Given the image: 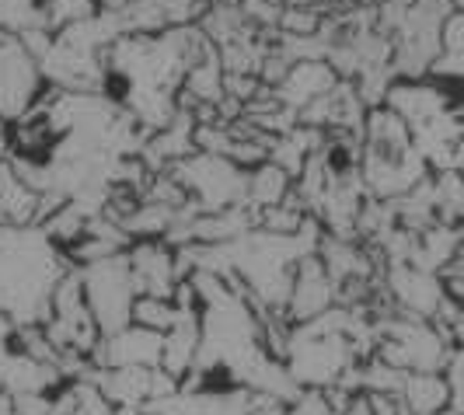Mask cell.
I'll list each match as a JSON object with an SVG mask.
<instances>
[{"label":"cell","instance_id":"cell-24","mask_svg":"<svg viewBox=\"0 0 464 415\" xmlns=\"http://www.w3.org/2000/svg\"><path fill=\"white\" fill-rule=\"evenodd\" d=\"M283 409H286V405H279V401H269V398H262V394H258V405L248 415H283Z\"/></svg>","mask_w":464,"mask_h":415},{"label":"cell","instance_id":"cell-22","mask_svg":"<svg viewBox=\"0 0 464 415\" xmlns=\"http://www.w3.org/2000/svg\"><path fill=\"white\" fill-rule=\"evenodd\" d=\"M14 415H53V394H18Z\"/></svg>","mask_w":464,"mask_h":415},{"label":"cell","instance_id":"cell-9","mask_svg":"<svg viewBox=\"0 0 464 415\" xmlns=\"http://www.w3.org/2000/svg\"><path fill=\"white\" fill-rule=\"evenodd\" d=\"M339 81L343 77L328 67V60H301V63H294L286 81L276 88V98L290 112H301L311 101H318L322 94L332 92Z\"/></svg>","mask_w":464,"mask_h":415},{"label":"cell","instance_id":"cell-30","mask_svg":"<svg viewBox=\"0 0 464 415\" xmlns=\"http://www.w3.org/2000/svg\"><path fill=\"white\" fill-rule=\"evenodd\" d=\"M207 4H224V0H207Z\"/></svg>","mask_w":464,"mask_h":415},{"label":"cell","instance_id":"cell-27","mask_svg":"<svg viewBox=\"0 0 464 415\" xmlns=\"http://www.w3.org/2000/svg\"><path fill=\"white\" fill-rule=\"evenodd\" d=\"M454 112L461 116V122H464V92H461V98H458V105H454Z\"/></svg>","mask_w":464,"mask_h":415},{"label":"cell","instance_id":"cell-29","mask_svg":"<svg viewBox=\"0 0 464 415\" xmlns=\"http://www.w3.org/2000/svg\"><path fill=\"white\" fill-rule=\"evenodd\" d=\"M269 4H276V7H286V4H294V0H269Z\"/></svg>","mask_w":464,"mask_h":415},{"label":"cell","instance_id":"cell-17","mask_svg":"<svg viewBox=\"0 0 464 415\" xmlns=\"http://www.w3.org/2000/svg\"><path fill=\"white\" fill-rule=\"evenodd\" d=\"M39 7H43V24L53 35L98 14V0H39Z\"/></svg>","mask_w":464,"mask_h":415},{"label":"cell","instance_id":"cell-23","mask_svg":"<svg viewBox=\"0 0 464 415\" xmlns=\"http://www.w3.org/2000/svg\"><path fill=\"white\" fill-rule=\"evenodd\" d=\"M339 415H373V401L367 391H353L346 398V405L339 409Z\"/></svg>","mask_w":464,"mask_h":415},{"label":"cell","instance_id":"cell-11","mask_svg":"<svg viewBox=\"0 0 464 415\" xmlns=\"http://www.w3.org/2000/svg\"><path fill=\"white\" fill-rule=\"evenodd\" d=\"M412 147H416V140H412V126L405 119L395 116L388 105L367 109V119H363V150L381 154V158H401Z\"/></svg>","mask_w":464,"mask_h":415},{"label":"cell","instance_id":"cell-12","mask_svg":"<svg viewBox=\"0 0 464 415\" xmlns=\"http://www.w3.org/2000/svg\"><path fill=\"white\" fill-rule=\"evenodd\" d=\"M401 401L412 415L450 412V391H447L443 373H405Z\"/></svg>","mask_w":464,"mask_h":415},{"label":"cell","instance_id":"cell-5","mask_svg":"<svg viewBox=\"0 0 464 415\" xmlns=\"http://www.w3.org/2000/svg\"><path fill=\"white\" fill-rule=\"evenodd\" d=\"M381 283H384V290L395 300L398 314L422 318V322H433L440 300L447 297V286H443V279L437 273H426V269L409 265V262L388 265Z\"/></svg>","mask_w":464,"mask_h":415},{"label":"cell","instance_id":"cell-21","mask_svg":"<svg viewBox=\"0 0 464 415\" xmlns=\"http://www.w3.org/2000/svg\"><path fill=\"white\" fill-rule=\"evenodd\" d=\"M440 49L447 56H464V11H450L440 22Z\"/></svg>","mask_w":464,"mask_h":415},{"label":"cell","instance_id":"cell-18","mask_svg":"<svg viewBox=\"0 0 464 415\" xmlns=\"http://www.w3.org/2000/svg\"><path fill=\"white\" fill-rule=\"evenodd\" d=\"M325 18L328 14L307 7V4H286V7L279 11L276 28H279V35H286V39H318Z\"/></svg>","mask_w":464,"mask_h":415},{"label":"cell","instance_id":"cell-13","mask_svg":"<svg viewBox=\"0 0 464 415\" xmlns=\"http://www.w3.org/2000/svg\"><path fill=\"white\" fill-rule=\"evenodd\" d=\"M290 192H294V179H290L283 168H276L273 161L258 164V168L248 171L245 203L256 209V213H262V209H269V207H279Z\"/></svg>","mask_w":464,"mask_h":415},{"label":"cell","instance_id":"cell-31","mask_svg":"<svg viewBox=\"0 0 464 415\" xmlns=\"http://www.w3.org/2000/svg\"><path fill=\"white\" fill-rule=\"evenodd\" d=\"M140 415H161V412H140Z\"/></svg>","mask_w":464,"mask_h":415},{"label":"cell","instance_id":"cell-2","mask_svg":"<svg viewBox=\"0 0 464 415\" xmlns=\"http://www.w3.org/2000/svg\"><path fill=\"white\" fill-rule=\"evenodd\" d=\"M49 81L43 63L22 46L18 35H7L0 43V119L11 126L18 119L39 112Z\"/></svg>","mask_w":464,"mask_h":415},{"label":"cell","instance_id":"cell-16","mask_svg":"<svg viewBox=\"0 0 464 415\" xmlns=\"http://www.w3.org/2000/svg\"><path fill=\"white\" fill-rule=\"evenodd\" d=\"M182 318L179 304L171 297H137L133 300V314H130V324H140L147 332H158V335H168Z\"/></svg>","mask_w":464,"mask_h":415},{"label":"cell","instance_id":"cell-1","mask_svg":"<svg viewBox=\"0 0 464 415\" xmlns=\"http://www.w3.org/2000/svg\"><path fill=\"white\" fill-rule=\"evenodd\" d=\"M171 175L186 185V192L199 207V213L241 207L245 192H248V171L227 161V158H217V154H199L196 150L192 158L175 164Z\"/></svg>","mask_w":464,"mask_h":415},{"label":"cell","instance_id":"cell-19","mask_svg":"<svg viewBox=\"0 0 464 415\" xmlns=\"http://www.w3.org/2000/svg\"><path fill=\"white\" fill-rule=\"evenodd\" d=\"M43 24V7L39 0H0V32L22 35L28 28ZM46 28V24H43Z\"/></svg>","mask_w":464,"mask_h":415},{"label":"cell","instance_id":"cell-4","mask_svg":"<svg viewBox=\"0 0 464 415\" xmlns=\"http://www.w3.org/2000/svg\"><path fill=\"white\" fill-rule=\"evenodd\" d=\"M126 262H130V273H133L137 297L175 300V290L182 283V276H179V248H171L164 237L133 241L130 252H126Z\"/></svg>","mask_w":464,"mask_h":415},{"label":"cell","instance_id":"cell-7","mask_svg":"<svg viewBox=\"0 0 464 415\" xmlns=\"http://www.w3.org/2000/svg\"><path fill=\"white\" fill-rule=\"evenodd\" d=\"M161 343L164 335L147 332L140 324H126L112 335H105L92 352L94 370H119V367H161Z\"/></svg>","mask_w":464,"mask_h":415},{"label":"cell","instance_id":"cell-28","mask_svg":"<svg viewBox=\"0 0 464 415\" xmlns=\"http://www.w3.org/2000/svg\"><path fill=\"white\" fill-rule=\"evenodd\" d=\"M109 415H140V412H130V409H112Z\"/></svg>","mask_w":464,"mask_h":415},{"label":"cell","instance_id":"cell-26","mask_svg":"<svg viewBox=\"0 0 464 415\" xmlns=\"http://www.w3.org/2000/svg\"><path fill=\"white\" fill-rule=\"evenodd\" d=\"M0 415H14V394L0 391Z\"/></svg>","mask_w":464,"mask_h":415},{"label":"cell","instance_id":"cell-15","mask_svg":"<svg viewBox=\"0 0 464 415\" xmlns=\"http://www.w3.org/2000/svg\"><path fill=\"white\" fill-rule=\"evenodd\" d=\"M88 224H92V217L84 213V209L77 207L73 199H67L60 209H53L46 220L39 224V231L49 237V245L53 248H60V252H67V248H73L81 237H84V231H88Z\"/></svg>","mask_w":464,"mask_h":415},{"label":"cell","instance_id":"cell-25","mask_svg":"<svg viewBox=\"0 0 464 415\" xmlns=\"http://www.w3.org/2000/svg\"><path fill=\"white\" fill-rule=\"evenodd\" d=\"M11 335H14V322L0 311V352H4V349H11Z\"/></svg>","mask_w":464,"mask_h":415},{"label":"cell","instance_id":"cell-20","mask_svg":"<svg viewBox=\"0 0 464 415\" xmlns=\"http://www.w3.org/2000/svg\"><path fill=\"white\" fill-rule=\"evenodd\" d=\"M443 381H447V391H450V412L464 415V346H454L447 363H443Z\"/></svg>","mask_w":464,"mask_h":415},{"label":"cell","instance_id":"cell-10","mask_svg":"<svg viewBox=\"0 0 464 415\" xmlns=\"http://www.w3.org/2000/svg\"><path fill=\"white\" fill-rule=\"evenodd\" d=\"M43 196L39 188L24 182L22 175L11 168V161L0 164V224L7 227H39L43 217Z\"/></svg>","mask_w":464,"mask_h":415},{"label":"cell","instance_id":"cell-8","mask_svg":"<svg viewBox=\"0 0 464 415\" xmlns=\"http://www.w3.org/2000/svg\"><path fill=\"white\" fill-rule=\"evenodd\" d=\"M199 356H203V314L199 311H182L179 324L164 335L161 343V370L182 384L188 373L199 367Z\"/></svg>","mask_w":464,"mask_h":415},{"label":"cell","instance_id":"cell-14","mask_svg":"<svg viewBox=\"0 0 464 415\" xmlns=\"http://www.w3.org/2000/svg\"><path fill=\"white\" fill-rule=\"evenodd\" d=\"M433 213L443 227H461L464 224V175L458 168L433 171Z\"/></svg>","mask_w":464,"mask_h":415},{"label":"cell","instance_id":"cell-3","mask_svg":"<svg viewBox=\"0 0 464 415\" xmlns=\"http://www.w3.org/2000/svg\"><path fill=\"white\" fill-rule=\"evenodd\" d=\"M81 283H84V297H88V307L102 335H112L130 324L137 290H133V273H130L126 255L98 262L92 269H81Z\"/></svg>","mask_w":464,"mask_h":415},{"label":"cell","instance_id":"cell-6","mask_svg":"<svg viewBox=\"0 0 464 415\" xmlns=\"http://www.w3.org/2000/svg\"><path fill=\"white\" fill-rule=\"evenodd\" d=\"M335 307V279L328 276L322 255H304L294 269V283H290V300H286V322L307 324L318 322Z\"/></svg>","mask_w":464,"mask_h":415}]
</instances>
